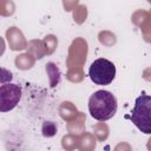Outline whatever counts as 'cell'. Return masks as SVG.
<instances>
[{
	"label": "cell",
	"mask_w": 151,
	"mask_h": 151,
	"mask_svg": "<svg viewBox=\"0 0 151 151\" xmlns=\"http://www.w3.org/2000/svg\"><path fill=\"white\" fill-rule=\"evenodd\" d=\"M117 107V98L110 91H96L88 99V112L92 118L99 122L111 119L116 114Z\"/></svg>",
	"instance_id": "1"
},
{
	"label": "cell",
	"mask_w": 151,
	"mask_h": 151,
	"mask_svg": "<svg viewBox=\"0 0 151 151\" xmlns=\"http://www.w3.org/2000/svg\"><path fill=\"white\" fill-rule=\"evenodd\" d=\"M130 119L139 131L151 134V96L140 94L136 98Z\"/></svg>",
	"instance_id": "2"
},
{
	"label": "cell",
	"mask_w": 151,
	"mask_h": 151,
	"mask_svg": "<svg viewBox=\"0 0 151 151\" xmlns=\"http://www.w3.org/2000/svg\"><path fill=\"white\" fill-rule=\"evenodd\" d=\"M88 77L97 85H109L116 77V66L105 58L96 59L88 68Z\"/></svg>",
	"instance_id": "3"
},
{
	"label": "cell",
	"mask_w": 151,
	"mask_h": 151,
	"mask_svg": "<svg viewBox=\"0 0 151 151\" xmlns=\"http://www.w3.org/2000/svg\"><path fill=\"white\" fill-rule=\"evenodd\" d=\"M21 98V87L17 84H2L0 86V111L13 110Z\"/></svg>",
	"instance_id": "4"
}]
</instances>
